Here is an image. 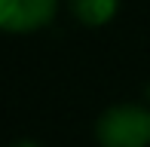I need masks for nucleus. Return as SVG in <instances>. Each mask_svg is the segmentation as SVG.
<instances>
[{
    "instance_id": "nucleus-1",
    "label": "nucleus",
    "mask_w": 150,
    "mask_h": 147,
    "mask_svg": "<svg viewBox=\"0 0 150 147\" xmlns=\"http://www.w3.org/2000/svg\"><path fill=\"white\" fill-rule=\"evenodd\" d=\"M101 147H150V107L138 101H122L107 107L95 123Z\"/></svg>"
},
{
    "instance_id": "nucleus-2",
    "label": "nucleus",
    "mask_w": 150,
    "mask_h": 147,
    "mask_svg": "<svg viewBox=\"0 0 150 147\" xmlns=\"http://www.w3.org/2000/svg\"><path fill=\"white\" fill-rule=\"evenodd\" d=\"M58 12V0H0V31L34 34L46 28Z\"/></svg>"
},
{
    "instance_id": "nucleus-3",
    "label": "nucleus",
    "mask_w": 150,
    "mask_h": 147,
    "mask_svg": "<svg viewBox=\"0 0 150 147\" xmlns=\"http://www.w3.org/2000/svg\"><path fill=\"white\" fill-rule=\"evenodd\" d=\"M120 9V0H71V12L89 28L107 25Z\"/></svg>"
},
{
    "instance_id": "nucleus-4",
    "label": "nucleus",
    "mask_w": 150,
    "mask_h": 147,
    "mask_svg": "<svg viewBox=\"0 0 150 147\" xmlns=\"http://www.w3.org/2000/svg\"><path fill=\"white\" fill-rule=\"evenodd\" d=\"M9 147H43V144H37V141H16V144H9Z\"/></svg>"
}]
</instances>
